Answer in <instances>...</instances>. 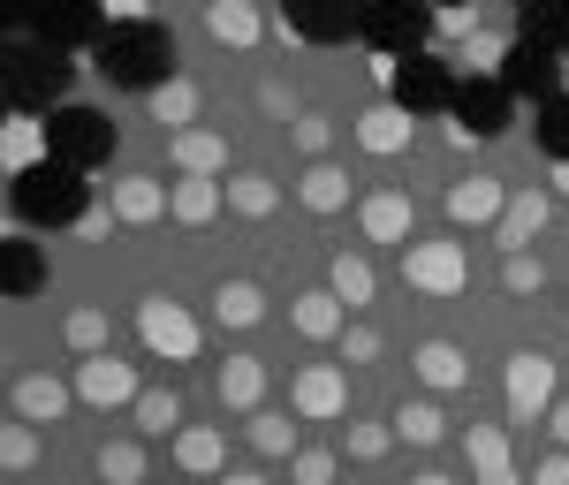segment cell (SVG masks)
<instances>
[{
    "instance_id": "cell-28",
    "label": "cell",
    "mask_w": 569,
    "mask_h": 485,
    "mask_svg": "<svg viewBox=\"0 0 569 485\" xmlns=\"http://www.w3.org/2000/svg\"><path fill=\"white\" fill-rule=\"evenodd\" d=\"M220 395H228V402H251V395H259V372H251V364H228V372H220Z\"/></svg>"
},
{
    "instance_id": "cell-14",
    "label": "cell",
    "mask_w": 569,
    "mask_h": 485,
    "mask_svg": "<svg viewBox=\"0 0 569 485\" xmlns=\"http://www.w3.org/2000/svg\"><path fill=\"white\" fill-rule=\"evenodd\" d=\"M0 289H8V296H39V289H46V259L31 251V243H8V265H0Z\"/></svg>"
},
{
    "instance_id": "cell-16",
    "label": "cell",
    "mask_w": 569,
    "mask_h": 485,
    "mask_svg": "<svg viewBox=\"0 0 569 485\" xmlns=\"http://www.w3.org/2000/svg\"><path fill=\"white\" fill-rule=\"evenodd\" d=\"M493 205H501V190L486 175H471L463 190H448V213H456V221H493Z\"/></svg>"
},
{
    "instance_id": "cell-22",
    "label": "cell",
    "mask_w": 569,
    "mask_h": 485,
    "mask_svg": "<svg viewBox=\"0 0 569 485\" xmlns=\"http://www.w3.org/2000/svg\"><path fill=\"white\" fill-rule=\"evenodd\" d=\"M176 395H137V425H144V433H176Z\"/></svg>"
},
{
    "instance_id": "cell-8",
    "label": "cell",
    "mask_w": 569,
    "mask_h": 485,
    "mask_svg": "<svg viewBox=\"0 0 569 485\" xmlns=\"http://www.w3.org/2000/svg\"><path fill=\"white\" fill-rule=\"evenodd\" d=\"M448 99H456V84H448L440 61H426V53L395 61V107H402V114H440Z\"/></svg>"
},
{
    "instance_id": "cell-1",
    "label": "cell",
    "mask_w": 569,
    "mask_h": 485,
    "mask_svg": "<svg viewBox=\"0 0 569 485\" xmlns=\"http://www.w3.org/2000/svg\"><path fill=\"white\" fill-rule=\"evenodd\" d=\"M91 53H99V77L122 91H160L176 77V39L160 23H114Z\"/></svg>"
},
{
    "instance_id": "cell-27",
    "label": "cell",
    "mask_w": 569,
    "mask_h": 485,
    "mask_svg": "<svg viewBox=\"0 0 569 485\" xmlns=\"http://www.w3.org/2000/svg\"><path fill=\"white\" fill-rule=\"evenodd\" d=\"M259 447L266 455H289V447H297V425H289V417H259Z\"/></svg>"
},
{
    "instance_id": "cell-9",
    "label": "cell",
    "mask_w": 569,
    "mask_h": 485,
    "mask_svg": "<svg viewBox=\"0 0 569 485\" xmlns=\"http://www.w3.org/2000/svg\"><path fill=\"white\" fill-rule=\"evenodd\" d=\"M509 99L517 91L501 84V77H471V84H456V114H463L471 137H501L509 130Z\"/></svg>"
},
{
    "instance_id": "cell-25",
    "label": "cell",
    "mask_w": 569,
    "mask_h": 485,
    "mask_svg": "<svg viewBox=\"0 0 569 485\" xmlns=\"http://www.w3.org/2000/svg\"><path fill=\"white\" fill-rule=\"evenodd\" d=\"M176 455L190 463V471H213V463H220V441H213V433H182Z\"/></svg>"
},
{
    "instance_id": "cell-26",
    "label": "cell",
    "mask_w": 569,
    "mask_h": 485,
    "mask_svg": "<svg viewBox=\"0 0 569 485\" xmlns=\"http://www.w3.org/2000/svg\"><path fill=\"white\" fill-rule=\"evenodd\" d=\"M395 433H402V441H433V433H440V417L426 410V402H418V410H395Z\"/></svg>"
},
{
    "instance_id": "cell-2",
    "label": "cell",
    "mask_w": 569,
    "mask_h": 485,
    "mask_svg": "<svg viewBox=\"0 0 569 485\" xmlns=\"http://www.w3.org/2000/svg\"><path fill=\"white\" fill-rule=\"evenodd\" d=\"M16 221L23 228H69L84 221L91 190H84V168H61V160H39V168H16V190H8Z\"/></svg>"
},
{
    "instance_id": "cell-3",
    "label": "cell",
    "mask_w": 569,
    "mask_h": 485,
    "mask_svg": "<svg viewBox=\"0 0 569 485\" xmlns=\"http://www.w3.org/2000/svg\"><path fill=\"white\" fill-rule=\"evenodd\" d=\"M46 152H53L61 168H99V160L114 152V122H107L99 107H53V114H46Z\"/></svg>"
},
{
    "instance_id": "cell-20",
    "label": "cell",
    "mask_w": 569,
    "mask_h": 485,
    "mask_svg": "<svg viewBox=\"0 0 569 485\" xmlns=\"http://www.w3.org/2000/svg\"><path fill=\"white\" fill-rule=\"evenodd\" d=\"M418 372H426L433 387H456V380H463V364H456L448 342H426V350H418Z\"/></svg>"
},
{
    "instance_id": "cell-34",
    "label": "cell",
    "mask_w": 569,
    "mask_h": 485,
    "mask_svg": "<svg viewBox=\"0 0 569 485\" xmlns=\"http://www.w3.org/2000/svg\"><path fill=\"white\" fill-rule=\"evenodd\" d=\"M220 485H259V478H220Z\"/></svg>"
},
{
    "instance_id": "cell-29",
    "label": "cell",
    "mask_w": 569,
    "mask_h": 485,
    "mask_svg": "<svg viewBox=\"0 0 569 485\" xmlns=\"http://www.w3.org/2000/svg\"><path fill=\"white\" fill-rule=\"evenodd\" d=\"M365 221H372V235H402V228H410V213H402V205H395V198H380V205H372V213H365Z\"/></svg>"
},
{
    "instance_id": "cell-7",
    "label": "cell",
    "mask_w": 569,
    "mask_h": 485,
    "mask_svg": "<svg viewBox=\"0 0 569 485\" xmlns=\"http://www.w3.org/2000/svg\"><path fill=\"white\" fill-rule=\"evenodd\" d=\"M555 77H562V53L555 46H539V39H517L509 53H501V84L517 91V99H555Z\"/></svg>"
},
{
    "instance_id": "cell-10",
    "label": "cell",
    "mask_w": 569,
    "mask_h": 485,
    "mask_svg": "<svg viewBox=\"0 0 569 485\" xmlns=\"http://www.w3.org/2000/svg\"><path fill=\"white\" fill-rule=\"evenodd\" d=\"M99 16L91 0H39V46H99Z\"/></svg>"
},
{
    "instance_id": "cell-5",
    "label": "cell",
    "mask_w": 569,
    "mask_h": 485,
    "mask_svg": "<svg viewBox=\"0 0 569 485\" xmlns=\"http://www.w3.org/2000/svg\"><path fill=\"white\" fill-rule=\"evenodd\" d=\"M69 84V61H61V46H31V53H16L8 61V107L16 114H31V107H53Z\"/></svg>"
},
{
    "instance_id": "cell-23",
    "label": "cell",
    "mask_w": 569,
    "mask_h": 485,
    "mask_svg": "<svg viewBox=\"0 0 569 485\" xmlns=\"http://www.w3.org/2000/svg\"><path fill=\"white\" fill-rule=\"evenodd\" d=\"M297 402H305V410H335V402H342V387H335V372H305V387H297Z\"/></svg>"
},
{
    "instance_id": "cell-12",
    "label": "cell",
    "mask_w": 569,
    "mask_h": 485,
    "mask_svg": "<svg viewBox=\"0 0 569 485\" xmlns=\"http://www.w3.org/2000/svg\"><path fill=\"white\" fill-rule=\"evenodd\" d=\"M144 342H152L160 356H190L198 350V326H190L176 304H144Z\"/></svg>"
},
{
    "instance_id": "cell-18",
    "label": "cell",
    "mask_w": 569,
    "mask_h": 485,
    "mask_svg": "<svg viewBox=\"0 0 569 485\" xmlns=\"http://www.w3.org/2000/svg\"><path fill=\"white\" fill-rule=\"evenodd\" d=\"M539 144H547L555 160H569V99H562V91L539 107Z\"/></svg>"
},
{
    "instance_id": "cell-33",
    "label": "cell",
    "mask_w": 569,
    "mask_h": 485,
    "mask_svg": "<svg viewBox=\"0 0 569 485\" xmlns=\"http://www.w3.org/2000/svg\"><path fill=\"white\" fill-rule=\"evenodd\" d=\"M539 485H569V471H562V463H547V471H539Z\"/></svg>"
},
{
    "instance_id": "cell-24",
    "label": "cell",
    "mask_w": 569,
    "mask_h": 485,
    "mask_svg": "<svg viewBox=\"0 0 569 485\" xmlns=\"http://www.w3.org/2000/svg\"><path fill=\"white\" fill-rule=\"evenodd\" d=\"M335 289H342L350 304H365V296H372V273H365L357 259H335Z\"/></svg>"
},
{
    "instance_id": "cell-32",
    "label": "cell",
    "mask_w": 569,
    "mask_h": 485,
    "mask_svg": "<svg viewBox=\"0 0 569 485\" xmlns=\"http://www.w3.org/2000/svg\"><path fill=\"white\" fill-rule=\"evenodd\" d=\"M53 402H61V395H53L46 380H31V387H23V410H53Z\"/></svg>"
},
{
    "instance_id": "cell-4",
    "label": "cell",
    "mask_w": 569,
    "mask_h": 485,
    "mask_svg": "<svg viewBox=\"0 0 569 485\" xmlns=\"http://www.w3.org/2000/svg\"><path fill=\"white\" fill-rule=\"evenodd\" d=\"M365 39L388 46L395 61H410V53H426V39H433V8H426V0H372Z\"/></svg>"
},
{
    "instance_id": "cell-11",
    "label": "cell",
    "mask_w": 569,
    "mask_h": 485,
    "mask_svg": "<svg viewBox=\"0 0 569 485\" xmlns=\"http://www.w3.org/2000/svg\"><path fill=\"white\" fill-rule=\"evenodd\" d=\"M402 273H410L418 289H456V281H463V259H456L448 243H410V251H402Z\"/></svg>"
},
{
    "instance_id": "cell-21",
    "label": "cell",
    "mask_w": 569,
    "mask_h": 485,
    "mask_svg": "<svg viewBox=\"0 0 569 485\" xmlns=\"http://www.w3.org/2000/svg\"><path fill=\"white\" fill-rule=\"evenodd\" d=\"M213 39H251V8H243V0H213Z\"/></svg>"
},
{
    "instance_id": "cell-19",
    "label": "cell",
    "mask_w": 569,
    "mask_h": 485,
    "mask_svg": "<svg viewBox=\"0 0 569 485\" xmlns=\"http://www.w3.org/2000/svg\"><path fill=\"white\" fill-rule=\"evenodd\" d=\"M213 311L228 319V326H251V319H259V289H251V281H228Z\"/></svg>"
},
{
    "instance_id": "cell-31",
    "label": "cell",
    "mask_w": 569,
    "mask_h": 485,
    "mask_svg": "<svg viewBox=\"0 0 569 485\" xmlns=\"http://www.w3.org/2000/svg\"><path fill=\"white\" fill-rule=\"evenodd\" d=\"M297 319H305L311 334H327V326H335V311H327V296H311V304H305V311H297Z\"/></svg>"
},
{
    "instance_id": "cell-15",
    "label": "cell",
    "mask_w": 569,
    "mask_h": 485,
    "mask_svg": "<svg viewBox=\"0 0 569 485\" xmlns=\"http://www.w3.org/2000/svg\"><path fill=\"white\" fill-rule=\"evenodd\" d=\"M77 387H84V402H130V372L114 356H91L84 372H77Z\"/></svg>"
},
{
    "instance_id": "cell-35",
    "label": "cell",
    "mask_w": 569,
    "mask_h": 485,
    "mask_svg": "<svg viewBox=\"0 0 569 485\" xmlns=\"http://www.w3.org/2000/svg\"><path fill=\"white\" fill-rule=\"evenodd\" d=\"M418 485H448V478H418Z\"/></svg>"
},
{
    "instance_id": "cell-6",
    "label": "cell",
    "mask_w": 569,
    "mask_h": 485,
    "mask_svg": "<svg viewBox=\"0 0 569 485\" xmlns=\"http://www.w3.org/2000/svg\"><path fill=\"white\" fill-rule=\"evenodd\" d=\"M281 16H289V31L311 46H335V39H350V31H365V0H281Z\"/></svg>"
},
{
    "instance_id": "cell-17",
    "label": "cell",
    "mask_w": 569,
    "mask_h": 485,
    "mask_svg": "<svg viewBox=\"0 0 569 485\" xmlns=\"http://www.w3.org/2000/svg\"><path fill=\"white\" fill-rule=\"evenodd\" d=\"M509 402H517V410H539V402H547V356H517V372H509Z\"/></svg>"
},
{
    "instance_id": "cell-30",
    "label": "cell",
    "mask_w": 569,
    "mask_h": 485,
    "mask_svg": "<svg viewBox=\"0 0 569 485\" xmlns=\"http://www.w3.org/2000/svg\"><path fill=\"white\" fill-rule=\"evenodd\" d=\"M305 198L319 205V213H327V205H342V175H335V168H319V175L305 182Z\"/></svg>"
},
{
    "instance_id": "cell-13",
    "label": "cell",
    "mask_w": 569,
    "mask_h": 485,
    "mask_svg": "<svg viewBox=\"0 0 569 485\" xmlns=\"http://www.w3.org/2000/svg\"><path fill=\"white\" fill-rule=\"evenodd\" d=\"M525 39L569 53V0H525Z\"/></svg>"
}]
</instances>
